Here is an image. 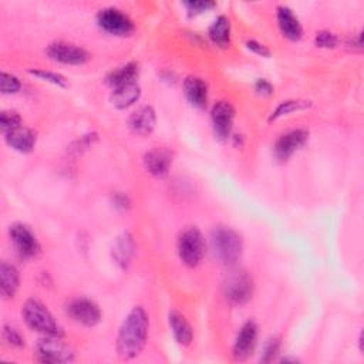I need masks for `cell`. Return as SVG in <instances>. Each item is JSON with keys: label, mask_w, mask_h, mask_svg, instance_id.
<instances>
[{"label": "cell", "mask_w": 364, "mask_h": 364, "mask_svg": "<svg viewBox=\"0 0 364 364\" xmlns=\"http://www.w3.org/2000/svg\"><path fill=\"white\" fill-rule=\"evenodd\" d=\"M168 323L175 340L182 346H189L193 338V330L185 316L176 310H172L168 314Z\"/></svg>", "instance_id": "44dd1931"}, {"label": "cell", "mask_w": 364, "mask_h": 364, "mask_svg": "<svg viewBox=\"0 0 364 364\" xmlns=\"http://www.w3.org/2000/svg\"><path fill=\"white\" fill-rule=\"evenodd\" d=\"M21 88L20 80L10 73L3 71L0 75V91L1 94H16Z\"/></svg>", "instance_id": "f1b7e54d"}, {"label": "cell", "mask_w": 364, "mask_h": 364, "mask_svg": "<svg viewBox=\"0 0 364 364\" xmlns=\"http://www.w3.org/2000/svg\"><path fill=\"white\" fill-rule=\"evenodd\" d=\"M135 253V242L129 232H124L115 242L112 247V256L115 262L122 267H128Z\"/></svg>", "instance_id": "7402d4cb"}, {"label": "cell", "mask_w": 364, "mask_h": 364, "mask_svg": "<svg viewBox=\"0 0 364 364\" xmlns=\"http://www.w3.org/2000/svg\"><path fill=\"white\" fill-rule=\"evenodd\" d=\"M233 119H235V108L228 101H218L213 104L210 109V121L213 127L215 136L219 141H226L233 128Z\"/></svg>", "instance_id": "7c38bea8"}, {"label": "cell", "mask_w": 364, "mask_h": 364, "mask_svg": "<svg viewBox=\"0 0 364 364\" xmlns=\"http://www.w3.org/2000/svg\"><path fill=\"white\" fill-rule=\"evenodd\" d=\"M114 203H115V206L125 209L129 205V199L122 193H115L114 195Z\"/></svg>", "instance_id": "e575fe53"}, {"label": "cell", "mask_w": 364, "mask_h": 364, "mask_svg": "<svg viewBox=\"0 0 364 364\" xmlns=\"http://www.w3.org/2000/svg\"><path fill=\"white\" fill-rule=\"evenodd\" d=\"M307 141H309V132L306 129L297 128V129L287 131L276 139V142L273 145V154L277 161L284 162L294 152H297L300 148H303Z\"/></svg>", "instance_id": "8fae6325"}, {"label": "cell", "mask_w": 364, "mask_h": 364, "mask_svg": "<svg viewBox=\"0 0 364 364\" xmlns=\"http://www.w3.org/2000/svg\"><path fill=\"white\" fill-rule=\"evenodd\" d=\"M246 47L250 51H253L255 54H257V55H262V57H269L270 55V50L264 44H262V43H259L256 40H247L246 41Z\"/></svg>", "instance_id": "d6a6232c"}, {"label": "cell", "mask_w": 364, "mask_h": 364, "mask_svg": "<svg viewBox=\"0 0 364 364\" xmlns=\"http://www.w3.org/2000/svg\"><path fill=\"white\" fill-rule=\"evenodd\" d=\"M20 284V274L14 264L9 262L0 263V294L3 299H13Z\"/></svg>", "instance_id": "ffe728a7"}, {"label": "cell", "mask_w": 364, "mask_h": 364, "mask_svg": "<svg viewBox=\"0 0 364 364\" xmlns=\"http://www.w3.org/2000/svg\"><path fill=\"white\" fill-rule=\"evenodd\" d=\"M276 17H277V26L286 38L291 41H297L301 38L303 26L290 7L279 6L276 9Z\"/></svg>", "instance_id": "9a60e30c"}, {"label": "cell", "mask_w": 364, "mask_h": 364, "mask_svg": "<svg viewBox=\"0 0 364 364\" xmlns=\"http://www.w3.org/2000/svg\"><path fill=\"white\" fill-rule=\"evenodd\" d=\"M183 6L186 7L188 13L192 16L200 14L203 11H208L216 6L215 1L210 0H191V1H183Z\"/></svg>", "instance_id": "4dcf8cb0"}, {"label": "cell", "mask_w": 364, "mask_h": 364, "mask_svg": "<svg viewBox=\"0 0 364 364\" xmlns=\"http://www.w3.org/2000/svg\"><path fill=\"white\" fill-rule=\"evenodd\" d=\"M46 53L51 60L68 65H81L91 58L85 48L67 41H54L48 44Z\"/></svg>", "instance_id": "30bf717a"}, {"label": "cell", "mask_w": 364, "mask_h": 364, "mask_svg": "<svg viewBox=\"0 0 364 364\" xmlns=\"http://www.w3.org/2000/svg\"><path fill=\"white\" fill-rule=\"evenodd\" d=\"M311 105L310 101L307 100H286V101H282L273 111L272 114L269 115V121H276L284 115H289L291 112H296V111H301V109H306Z\"/></svg>", "instance_id": "d4e9b609"}, {"label": "cell", "mask_w": 364, "mask_h": 364, "mask_svg": "<svg viewBox=\"0 0 364 364\" xmlns=\"http://www.w3.org/2000/svg\"><path fill=\"white\" fill-rule=\"evenodd\" d=\"M97 24L105 33L112 36H129L134 31L131 17L117 7H105L97 14Z\"/></svg>", "instance_id": "ba28073f"}, {"label": "cell", "mask_w": 364, "mask_h": 364, "mask_svg": "<svg viewBox=\"0 0 364 364\" xmlns=\"http://www.w3.org/2000/svg\"><path fill=\"white\" fill-rule=\"evenodd\" d=\"M1 337H3L4 343L9 344L10 347H17V348L24 347V337L21 336V333L16 327H13L10 324L3 326Z\"/></svg>", "instance_id": "4316f807"}, {"label": "cell", "mask_w": 364, "mask_h": 364, "mask_svg": "<svg viewBox=\"0 0 364 364\" xmlns=\"http://www.w3.org/2000/svg\"><path fill=\"white\" fill-rule=\"evenodd\" d=\"M183 94L188 102L198 108L205 109L208 105V84L200 78L195 75H189L183 81Z\"/></svg>", "instance_id": "e0dca14e"}, {"label": "cell", "mask_w": 364, "mask_h": 364, "mask_svg": "<svg viewBox=\"0 0 364 364\" xmlns=\"http://www.w3.org/2000/svg\"><path fill=\"white\" fill-rule=\"evenodd\" d=\"M31 75L43 80V81H48L54 85H58V87H67L68 82H67V78L58 73H54V71H47V70H30L28 71Z\"/></svg>", "instance_id": "83f0119b"}, {"label": "cell", "mask_w": 364, "mask_h": 364, "mask_svg": "<svg viewBox=\"0 0 364 364\" xmlns=\"http://www.w3.org/2000/svg\"><path fill=\"white\" fill-rule=\"evenodd\" d=\"M138 73H139L138 64L134 63V61H129V63H127V64H124V65H121V67L112 70L111 73H108V75L105 77V82H107L111 88H115V87H118V85L136 81Z\"/></svg>", "instance_id": "603a6c76"}, {"label": "cell", "mask_w": 364, "mask_h": 364, "mask_svg": "<svg viewBox=\"0 0 364 364\" xmlns=\"http://www.w3.org/2000/svg\"><path fill=\"white\" fill-rule=\"evenodd\" d=\"M255 91L260 95H270L273 92V85L264 80V78H259L256 82H255Z\"/></svg>", "instance_id": "836d02e7"}, {"label": "cell", "mask_w": 364, "mask_h": 364, "mask_svg": "<svg viewBox=\"0 0 364 364\" xmlns=\"http://www.w3.org/2000/svg\"><path fill=\"white\" fill-rule=\"evenodd\" d=\"M21 125V117L13 111V109H4L0 114V128L3 135L7 134L9 131L17 128Z\"/></svg>", "instance_id": "484cf974"}, {"label": "cell", "mask_w": 364, "mask_h": 364, "mask_svg": "<svg viewBox=\"0 0 364 364\" xmlns=\"http://www.w3.org/2000/svg\"><path fill=\"white\" fill-rule=\"evenodd\" d=\"M253 279L243 269H230L222 283L225 299L233 306L246 304L253 296Z\"/></svg>", "instance_id": "277c9868"}, {"label": "cell", "mask_w": 364, "mask_h": 364, "mask_svg": "<svg viewBox=\"0 0 364 364\" xmlns=\"http://www.w3.org/2000/svg\"><path fill=\"white\" fill-rule=\"evenodd\" d=\"M4 141L13 149L26 154L34 148L36 134L30 128L20 125V127L9 131L7 134H4Z\"/></svg>", "instance_id": "d6986e66"}, {"label": "cell", "mask_w": 364, "mask_h": 364, "mask_svg": "<svg viewBox=\"0 0 364 364\" xmlns=\"http://www.w3.org/2000/svg\"><path fill=\"white\" fill-rule=\"evenodd\" d=\"M279 348H280V341L277 338H270L267 340V343L264 344L263 347V354L260 357V361L263 363H269V361H273L274 357L277 355L279 353Z\"/></svg>", "instance_id": "1f68e13d"}, {"label": "cell", "mask_w": 364, "mask_h": 364, "mask_svg": "<svg viewBox=\"0 0 364 364\" xmlns=\"http://www.w3.org/2000/svg\"><path fill=\"white\" fill-rule=\"evenodd\" d=\"M141 97V87L136 81L127 82L112 88L111 104L118 109H125L134 105Z\"/></svg>", "instance_id": "ac0fdd59"}, {"label": "cell", "mask_w": 364, "mask_h": 364, "mask_svg": "<svg viewBox=\"0 0 364 364\" xmlns=\"http://www.w3.org/2000/svg\"><path fill=\"white\" fill-rule=\"evenodd\" d=\"M67 314L78 324H82L85 327H94L101 321V309L100 306L87 297H77L73 299L67 307Z\"/></svg>", "instance_id": "9c48e42d"}, {"label": "cell", "mask_w": 364, "mask_h": 364, "mask_svg": "<svg viewBox=\"0 0 364 364\" xmlns=\"http://www.w3.org/2000/svg\"><path fill=\"white\" fill-rule=\"evenodd\" d=\"M256 343H257V326L255 321H246L240 327L233 343L232 354L235 360L237 361L247 360L253 354L256 348Z\"/></svg>", "instance_id": "4fadbf2b"}, {"label": "cell", "mask_w": 364, "mask_h": 364, "mask_svg": "<svg viewBox=\"0 0 364 364\" xmlns=\"http://www.w3.org/2000/svg\"><path fill=\"white\" fill-rule=\"evenodd\" d=\"M171 165H172V155L165 148H154L144 155L145 169L156 178L165 176L169 172Z\"/></svg>", "instance_id": "2e32d148"}, {"label": "cell", "mask_w": 364, "mask_h": 364, "mask_svg": "<svg viewBox=\"0 0 364 364\" xmlns=\"http://www.w3.org/2000/svg\"><path fill=\"white\" fill-rule=\"evenodd\" d=\"M208 34L210 40L219 47H228L230 43V21L226 16H218L209 26Z\"/></svg>", "instance_id": "cb8c5ba5"}, {"label": "cell", "mask_w": 364, "mask_h": 364, "mask_svg": "<svg viewBox=\"0 0 364 364\" xmlns=\"http://www.w3.org/2000/svg\"><path fill=\"white\" fill-rule=\"evenodd\" d=\"M9 236L16 249V253L20 257L33 259L40 253V242L26 223L17 222L10 225Z\"/></svg>", "instance_id": "52a82bcc"}, {"label": "cell", "mask_w": 364, "mask_h": 364, "mask_svg": "<svg viewBox=\"0 0 364 364\" xmlns=\"http://www.w3.org/2000/svg\"><path fill=\"white\" fill-rule=\"evenodd\" d=\"M149 317L144 307L135 306L125 316L117 336V353L121 360H132L141 354L148 340Z\"/></svg>", "instance_id": "6da1fadb"}, {"label": "cell", "mask_w": 364, "mask_h": 364, "mask_svg": "<svg viewBox=\"0 0 364 364\" xmlns=\"http://www.w3.org/2000/svg\"><path fill=\"white\" fill-rule=\"evenodd\" d=\"M210 249L213 256L225 266H233L242 256V237L228 226H218L210 232Z\"/></svg>", "instance_id": "7a4b0ae2"}, {"label": "cell", "mask_w": 364, "mask_h": 364, "mask_svg": "<svg viewBox=\"0 0 364 364\" xmlns=\"http://www.w3.org/2000/svg\"><path fill=\"white\" fill-rule=\"evenodd\" d=\"M21 316L27 327L43 336L63 337V328L55 321L50 310L37 299H28L24 301Z\"/></svg>", "instance_id": "3957f363"}, {"label": "cell", "mask_w": 364, "mask_h": 364, "mask_svg": "<svg viewBox=\"0 0 364 364\" xmlns=\"http://www.w3.org/2000/svg\"><path fill=\"white\" fill-rule=\"evenodd\" d=\"M156 125V115L151 105H141L128 118V127L136 135H149Z\"/></svg>", "instance_id": "5bb4252c"}, {"label": "cell", "mask_w": 364, "mask_h": 364, "mask_svg": "<svg viewBox=\"0 0 364 364\" xmlns=\"http://www.w3.org/2000/svg\"><path fill=\"white\" fill-rule=\"evenodd\" d=\"M36 358L41 363H73L74 350L58 336H43L36 346Z\"/></svg>", "instance_id": "8992f818"}, {"label": "cell", "mask_w": 364, "mask_h": 364, "mask_svg": "<svg viewBox=\"0 0 364 364\" xmlns=\"http://www.w3.org/2000/svg\"><path fill=\"white\" fill-rule=\"evenodd\" d=\"M338 43V38L334 33L331 31H327V30H321V31H317L316 33V37H314V44L317 47H321V48H333L336 47Z\"/></svg>", "instance_id": "f546056e"}, {"label": "cell", "mask_w": 364, "mask_h": 364, "mask_svg": "<svg viewBox=\"0 0 364 364\" xmlns=\"http://www.w3.org/2000/svg\"><path fill=\"white\" fill-rule=\"evenodd\" d=\"M176 249L178 256L185 266H198L206 253V242L202 232L195 226H188L179 233Z\"/></svg>", "instance_id": "5b68a950"}]
</instances>
